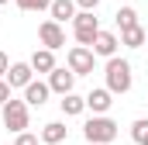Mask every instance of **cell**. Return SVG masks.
Masks as SVG:
<instances>
[{
	"label": "cell",
	"mask_w": 148,
	"mask_h": 145,
	"mask_svg": "<svg viewBox=\"0 0 148 145\" xmlns=\"http://www.w3.org/2000/svg\"><path fill=\"white\" fill-rule=\"evenodd\" d=\"M114 107V93L107 86H93L90 93H86V110H93V114H107Z\"/></svg>",
	"instance_id": "cell-9"
},
{
	"label": "cell",
	"mask_w": 148,
	"mask_h": 145,
	"mask_svg": "<svg viewBox=\"0 0 148 145\" xmlns=\"http://www.w3.org/2000/svg\"><path fill=\"white\" fill-rule=\"evenodd\" d=\"M14 145H41V138H38V135H31V131H21V135L14 138Z\"/></svg>",
	"instance_id": "cell-20"
},
{
	"label": "cell",
	"mask_w": 148,
	"mask_h": 145,
	"mask_svg": "<svg viewBox=\"0 0 148 145\" xmlns=\"http://www.w3.org/2000/svg\"><path fill=\"white\" fill-rule=\"evenodd\" d=\"M131 138L138 145H148V117H138V121L131 124Z\"/></svg>",
	"instance_id": "cell-18"
},
{
	"label": "cell",
	"mask_w": 148,
	"mask_h": 145,
	"mask_svg": "<svg viewBox=\"0 0 148 145\" xmlns=\"http://www.w3.org/2000/svg\"><path fill=\"white\" fill-rule=\"evenodd\" d=\"M28 62H31V69H35L38 76H52V72H55V52H48V48H35Z\"/></svg>",
	"instance_id": "cell-11"
},
{
	"label": "cell",
	"mask_w": 148,
	"mask_h": 145,
	"mask_svg": "<svg viewBox=\"0 0 148 145\" xmlns=\"http://www.w3.org/2000/svg\"><path fill=\"white\" fill-rule=\"evenodd\" d=\"M59 107H62L66 117H79V114H86V97L69 93V97H62V100H59Z\"/></svg>",
	"instance_id": "cell-15"
},
{
	"label": "cell",
	"mask_w": 148,
	"mask_h": 145,
	"mask_svg": "<svg viewBox=\"0 0 148 145\" xmlns=\"http://www.w3.org/2000/svg\"><path fill=\"white\" fill-rule=\"evenodd\" d=\"M38 138H41V145H62L69 138V128H66V121H48Z\"/></svg>",
	"instance_id": "cell-12"
},
{
	"label": "cell",
	"mask_w": 148,
	"mask_h": 145,
	"mask_svg": "<svg viewBox=\"0 0 148 145\" xmlns=\"http://www.w3.org/2000/svg\"><path fill=\"white\" fill-rule=\"evenodd\" d=\"M66 66H69L76 76H90V72H93V66H97V55H93V48L73 45V48H69V55H66Z\"/></svg>",
	"instance_id": "cell-5"
},
{
	"label": "cell",
	"mask_w": 148,
	"mask_h": 145,
	"mask_svg": "<svg viewBox=\"0 0 148 145\" xmlns=\"http://www.w3.org/2000/svg\"><path fill=\"white\" fill-rule=\"evenodd\" d=\"M103 76H107V90H110V93H127V90L134 86L131 62H127V59H121V55L107 59V66H103Z\"/></svg>",
	"instance_id": "cell-1"
},
{
	"label": "cell",
	"mask_w": 148,
	"mask_h": 145,
	"mask_svg": "<svg viewBox=\"0 0 148 145\" xmlns=\"http://www.w3.org/2000/svg\"><path fill=\"white\" fill-rule=\"evenodd\" d=\"M0 3H10V0H0Z\"/></svg>",
	"instance_id": "cell-24"
},
{
	"label": "cell",
	"mask_w": 148,
	"mask_h": 145,
	"mask_svg": "<svg viewBox=\"0 0 148 145\" xmlns=\"http://www.w3.org/2000/svg\"><path fill=\"white\" fill-rule=\"evenodd\" d=\"M48 97H52V90H48V83H41V79L28 83V90H24V104H28V107H41Z\"/></svg>",
	"instance_id": "cell-14"
},
{
	"label": "cell",
	"mask_w": 148,
	"mask_h": 145,
	"mask_svg": "<svg viewBox=\"0 0 148 145\" xmlns=\"http://www.w3.org/2000/svg\"><path fill=\"white\" fill-rule=\"evenodd\" d=\"M38 41H41V48L55 52V48H62V45H66V28H62V24H55V21L48 17V21H41V24H38Z\"/></svg>",
	"instance_id": "cell-6"
},
{
	"label": "cell",
	"mask_w": 148,
	"mask_h": 145,
	"mask_svg": "<svg viewBox=\"0 0 148 145\" xmlns=\"http://www.w3.org/2000/svg\"><path fill=\"white\" fill-rule=\"evenodd\" d=\"M83 135H86V142H93V145H114L117 142V121L110 114H93L83 124Z\"/></svg>",
	"instance_id": "cell-2"
},
{
	"label": "cell",
	"mask_w": 148,
	"mask_h": 145,
	"mask_svg": "<svg viewBox=\"0 0 148 145\" xmlns=\"http://www.w3.org/2000/svg\"><path fill=\"white\" fill-rule=\"evenodd\" d=\"M48 14H52V21L55 24H66V21H76V0H52V7H48Z\"/></svg>",
	"instance_id": "cell-13"
},
{
	"label": "cell",
	"mask_w": 148,
	"mask_h": 145,
	"mask_svg": "<svg viewBox=\"0 0 148 145\" xmlns=\"http://www.w3.org/2000/svg\"><path fill=\"white\" fill-rule=\"evenodd\" d=\"M28 83H35V69H31V62H10L7 86H10V90H28Z\"/></svg>",
	"instance_id": "cell-8"
},
{
	"label": "cell",
	"mask_w": 148,
	"mask_h": 145,
	"mask_svg": "<svg viewBox=\"0 0 148 145\" xmlns=\"http://www.w3.org/2000/svg\"><path fill=\"white\" fill-rule=\"evenodd\" d=\"M117 45H121V38L107 31V28H100V35L93 38V55H100V59H114L117 55Z\"/></svg>",
	"instance_id": "cell-10"
},
{
	"label": "cell",
	"mask_w": 148,
	"mask_h": 145,
	"mask_svg": "<svg viewBox=\"0 0 148 145\" xmlns=\"http://www.w3.org/2000/svg\"><path fill=\"white\" fill-rule=\"evenodd\" d=\"M76 7H79V10H90V14H97L100 0H76Z\"/></svg>",
	"instance_id": "cell-21"
},
{
	"label": "cell",
	"mask_w": 148,
	"mask_h": 145,
	"mask_svg": "<svg viewBox=\"0 0 148 145\" xmlns=\"http://www.w3.org/2000/svg\"><path fill=\"white\" fill-rule=\"evenodd\" d=\"M114 21H117V28H121V31L138 28V10H134V7H121V10L114 14Z\"/></svg>",
	"instance_id": "cell-17"
},
{
	"label": "cell",
	"mask_w": 148,
	"mask_h": 145,
	"mask_svg": "<svg viewBox=\"0 0 148 145\" xmlns=\"http://www.w3.org/2000/svg\"><path fill=\"white\" fill-rule=\"evenodd\" d=\"M21 10H48L52 7V0H14Z\"/></svg>",
	"instance_id": "cell-19"
},
{
	"label": "cell",
	"mask_w": 148,
	"mask_h": 145,
	"mask_svg": "<svg viewBox=\"0 0 148 145\" xmlns=\"http://www.w3.org/2000/svg\"><path fill=\"white\" fill-rule=\"evenodd\" d=\"M7 72H10V59H7V52L0 48V79H7Z\"/></svg>",
	"instance_id": "cell-22"
},
{
	"label": "cell",
	"mask_w": 148,
	"mask_h": 145,
	"mask_svg": "<svg viewBox=\"0 0 148 145\" xmlns=\"http://www.w3.org/2000/svg\"><path fill=\"white\" fill-rule=\"evenodd\" d=\"M73 35L83 48H93V38L100 35V17H93L90 10H79L76 21H73Z\"/></svg>",
	"instance_id": "cell-4"
},
{
	"label": "cell",
	"mask_w": 148,
	"mask_h": 145,
	"mask_svg": "<svg viewBox=\"0 0 148 145\" xmlns=\"http://www.w3.org/2000/svg\"><path fill=\"white\" fill-rule=\"evenodd\" d=\"M0 121H3L7 131L21 135V131H28V124H31V107H28L24 100H14V97H10V100L0 107Z\"/></svg>",
	"instance_id": "cell-3"
},
{
	"label": "cell",
	"mask_w": 148,
	"mask_h": 145,
	"mask_svg": "<svg viewBox=\"0 0 148 145\" xmlns=\"http://www.w3.org/2000/svg\"><path fill=\"white\" fill-rule=\"evenodd\" d=\"M48 90L59 93V97H69L76 90V72L69 69V66H55V72L48 76Z\"/></svg>",
	"instance_id": "cell-7"
},
{
	"label": "cell",
	"mask_w": 148,
	"mask_h": 145,
	"mask_svg": "<svg viewBox=\"0 0 148 145\" xmlns=\"http://www.w3.org/2000/svg\"><path fill=\"white\" fill-rule=\"evenodd\" d=\"M148 41V31L138 24V28H127V31H121V45H127V48H141Z\"/></svg>",
	"instance_id": "cell-16"
},
{
	"label": "cell",
	"mask_w": 148,
	"mask_h": 145,
	"mask_svg": "<svg viewBox=\"0 0 148 145\" xmlns=\"http://www.w3.org/2000/svg\"><path fill=\"white\" fill-rule=\"evenodd\" d=\"M10 100V86H7V79H0V107Z\"/></svg>",
	"instance_id": "cell-23"
}]
</instances>
